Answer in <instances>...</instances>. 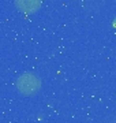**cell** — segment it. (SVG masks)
I'll list each match as a JSON object with an SVG mask.
<instances>
[{
	"mask_svg": "<svg viewBox=\"0 0 116 123\" xmlns=\"http://www.w3.org/2000/svg\"><path fill=\"white\" fill-rule=\"evenodd\" d=\"M42 6V0H15V7L18 11L30 15L37 12Z\"/></svg>",
	"mask_w": 116,
	"mask_h": 123,
	"instance_id": "7a4b0ae2",
	"label": "cell"
},
{
	"mask_svg": "<svg viewBox=\"0 0 116 123\" xmlns=\"http://www.w3.org/2000/svg\"><path fill=\"white\" fill-rule=\"evenodd\" d=\"M15 86L22 96L31 97L41 89V79L33 73H22L15 81Z\"/></svg>",
	"mask_w": 116,
	"mask_h": 123,
	"instance_id": "6da1fadb",
	"label": "cell"
},
{
	"mask_svg": "<svg viewBox=\"0 0 116 123\" xmlns=\"http://www.w3.org/2000/svg\"><path fill=\"white\" fill-rule=\"evenodd\" d=\"M107 0H79V6L82 11L87 14H97L105 7Z\"/></svg>",
	"mask_w": 116,
	"mask_h": 123,
	"instance_id": "3957f363",
	"label": "cell"
}]
</instances>
